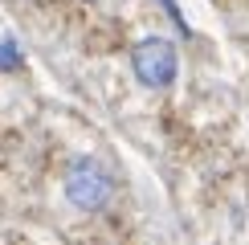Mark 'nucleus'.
<instances>
[{
	"mask_svg": "<svg viewBox=\"0 0 249 245\" xmlns=\"http://www.w3.org/2000/svg\"><path fill=\"white\" fill-rule=\"evenodd\" d=\"M66 200L74 204L78 212H98L107 209V200L115 196V176L107 172V163L94 156H78L66 168Z\"/></svg>",
	"mask_w": 249,
	"mask_h": 245,
	"instance_id": "nucleus-1",
	"label": "nucleus"
},
{
	"mask_svg": "<svg viewBox=\"0 0 249 245\" xmlns=\"http://www.w3.org/2000/svg\"><path fill=\"white\" fill-rule=\"evenodd\" d=\"M131 70L147 90H168L180 78V49L168 37H143L131 49Z\"/></svg>",
	"mask_w": 249,
	"mask_h": 245,
	"instance_id": "nucleus-2",
	"label": "nucleus"
},
{
	"mask_svg": "<svg viewBox=\"0 0 249 245\" xmlns=\"http://www.w3.org/2000/svg\"><path fill=\"white\" fill-rule=\"evenodd\" d=\"M17 61H20L17 41H4V45H0V70H4V66H17Z\"/></svg>",
	"mask_w": 249,
	"mask_h": 245,
	"instance_id": "nucleus-3",
	"label": "nucleus"
}]
</instances>
